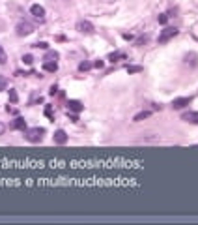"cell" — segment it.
<instances>
[{
  "mask_svg": "<svg viewBox=\"0 0 198 225\" xmlns=\"http://www.w3.org/2000/svg\"><path fill=\"white\" fill-rule=\"evenodd\" d=\"M166 21H168V15L166 13H161L159 15V22H161V25H166Z\"/></svg>",
  "mask_w": 198,
  "mask_h": 225,
  "instance_id": "obj_24",
  "label": "cell"
},
{
  "mask_svg": "<svg viewBox=\"0 0 198 225\" xmlns=\"http://www.w3.org/2000/svg\"><path fill=\"white\" fill-rule=\"evenodd\" d=\"M185 64H191L192 68H196V66H198V56H196V53L185 55Z\"/></svg>",
  "mask_w": 198,
  "mask_h": 225,
  "instance_id": "obj_10",
  "label": "cell"
},
{
  "mask_svg": "<svg viewBox=\"0 0 198 225\" xmlns=\"http://www.w3.org/2000/svg\"><path fill=\"white\" fill-rule=\"evenodd\" d=\"M6 86H8V81H6L4 77H0V92H2V90H6Z\"/></svg>",
  "mask_w": 198,
  "mask_h": 225,
  "instance_id": "obj_23",
  "label": "cell"
},
{
  "mask_svg": "<svg viewBox=\"0 0 198 225\" xmlns=\"http://www.w3.org/2000/svg\"><path fill=\"white\" fill-rule=\"evenodd\" d=\"M11 128H13V129H22V131H24V129H26V120L19 117V118H15V122L11 124Z\"/></svg>",
  "mask_w": 198,
  "mask_h": 225,
  "instance_id": "obj_11",
  "label": "cell"
},
{
  "mask_svg": "<svg viewBox=\"0 0 198 225\" xmlns=\"http://www.w3.org/2000/svg\"><path fill=\"white\" fill-rule=\"evenodd\" d=\"M30 13H32L36 19H39V21H43V19H45V8H43V6H39V4H34V6L30 8Z\"/></svg>",
  "mask_w": 198,
  "mask_h": 225,
  "instance_id": "obj_7",
  "label": "cell"
},
{
  "mask_svg": "<svg viewBox=\"0 0 198 225\" xmlns=\"http://www.w3.org/2000/svg\"><path fill=\"white\" fill-rule=\"evenodd\" d=\"M92 68H93V64L88 62V60H84V62L79 64V70H81V72H88V70H92Z\"/></svg>",
  "mask_w": 198,
  "mask_h": 225,
  "instance_id": "obj_16",
  "label": "cell"
},
{
  "mask_svg": "<svg viewBox=\"0 0 198 225\" xmlns=\"http://www.w3.org/2000/svg\"><path fill=\"white\" fill-rule=\"evenodd\" d=\"M43 60H45V62H56V60H58V53H56V51H47L45 56H43Z\"/></svg>",
  "mask_w": 198,
  "mask_h": 225,
  "instance_id": "obj_13",
  "label": "cell"
},
{
  "mask_svg": "<svg viewBox=\"0 0 198 225\" xmlns=\"http://www.w3.org/2000/svg\"><path fill=\"white\" fill-rule=\"evenodd\" d=\"M8 94H10V101H11V103H17V101H19V96H17V92H15L13 88L8 90Z\"/></svg>",
  "mask_w": 198,
  "mask_h": 225,
  "instance_id": "obj_17",
  "label": "cell"
},
{
  "mask_svg": "<svg viewBox=\"0 0 198 225\" xmlns=\"http://www.w3.org/2000/svg\"><path fill=\"white\" fill-rule=\"evenodd\" d=\"M181 120H185V122H196V120H198V112H192V111L183 112V115H181Z\"/></svg>",
  "mask_w": 198,
  "mask_h": 225,
  "instance_id": "obj_9",
  "label": "cell"
},
{
  "mask_svg": "<svg viewBox=\"0 0 198 225\" xmlns=\"http://www.w3.org/2000/svg\"><path fill=\"white\" fill-rule=\"evenodd\" d=\"M22 62L26 64V66H30V64L34 62V56H32V55H22Z\"/></svg>",
  "mask_w": 198,
  "mask_h": 225,
  "instance_id": "obj_19",
  "label": "cell"
},
{
  "mask_svg": "<svg viewBox=\"0 0 198 225\" xmlns=\"http://www.w3.org/2000/svg\"><path fill=\"white\" fill-rule=\"evenodd\" d=\"M103 66H105V64H103V60H95V62H93V68H99V70H101Z\"/></svg>",
  "mask_w": 198,
  "mask_h": 225,
  "instance_id": "obj_27",
  "label": "cell"
},
{
  "mask_svg": "<svg viewBox=\"0 0 198 225\" xmlns=\"http://www.w3.org/2000/svg\"><path fill=\"white\" fill-rule=\"evenodd\" d=\"M43 128H30V129H24V137H26L30 143H41L43 141Z\"/></svg>",
  "mask_w": 198,
  "mask_h": 225,
  "instance_id": "obj_1",
  "label": "cell"
},
{
  "mask_svg": "<svg viewBox=\"0 0 198 225\" xmlns=\"http://www.w3.org/2000/svg\"><path fill=\"white\" fill-rule=\"evenodd\" d=\"M127 72L129 73H140L142 72V66H127Z\"/></svg>",
  "mask_w": 198,
  "mask_h": 225,
  "instance_id": "obj_18",
  "label": "cell"
},
{
  "mask_svg": "<svg viewBox=\"0 0 198 225\" xmlns=\"http://www.w3.org/2000/svg\"><path fill=\"white\" fill-rule=\"evenodd\" d=\"M120 58H125V53L116 51V53H110V55H109V60H110V62H116V60H120Z\"/></svg>",
  "mask_w": 198,
  "mask_h": 225,
  "instance_id": "obj_14",
  "label": "cell"
},
{
  "mask_svg": "<svg viewBox=\"0 0 198 225\" xmlns=\"http://www.w3.org/2000/svg\"><path fill=\"white\" fill-rule=\"evenodd\" d=\"M56 92H58V86H56V84H53L51 88H49V94H51V96H54Z\"/></svg>",
  "mask_w": 198,
  "mask_h": 225,
  "instance_id": "obj_25",
  "label": "cell"
},
{
  "mask_svg": "<svg viewBox=\"0 0 198 225\" xmlns=\"http://www.w3.org/2000/svg\"><path fill=\"white\" fill-rule=\"evenodd\" d=\"M15 30H17L19 36H30L34 32V25H32V22H28V21H19L17 27H15Z\"/></svg>",
  "mask_w": 198,
  "mask_h": 225,
  "instance_id": "obj_2",
  "label": "cell"
},
{
  "mask_svg": "<svg viewBox=\"0 0 198 225\" xmlns=\"http://www.w3.org/2000/svg\"><path fill=\"white\" fill-rule=\"evenodd\" d=\"M6 60H8V56H6V51L0 47V64H6Z\"/></svg>",
  "mask_w": 198,
  "mask_h": 225,
  "instance_id": "obj_20",
  "label": "cell"
},
{
  "mask_svg": "<svg viewBox=\"0 0 198 225\" xmlns=\"http://www.w3.org/2000/svg\"><path fill=\"white\" fill-rule=\"evenodd\" d=\"M4 131H6V126H4L2 122H0V135H4Z\"/></svg>",
  "mask_w": 198,
  "mask_h": 225,
  "instance_id": "obj_28",
  "label": "cell"
},
{
  "mask_svg": "<svg viewBox=\"0 0 198 225\" xmlns=\"http://www.w3.org/2000/svg\"><path fill=\"white\" fill-rule=\"evenodd\" d=\"M77 30L81 34H93V25H92L90 21H86V19H81L77 22Z\"/></svg>",
  "mask_w": 198,
  "mask_h": 225,
  "instance_id": "obj_3",
  "label": "cell"
},
{
  "mask_svg": "<svg viewBox=\"0 0 198 225\" xmlns=\"http://www.w3.org/2000/svg\"><path fill=\"white\" fill-rule=\"evenodd\" d=\"M34 47H36V49H47L49 45H47L45 41H38V43H34Z\"/></svg>",
  "mask_w": 198,
  "mask_h": 225,
  "instance_id": "obj_21",
  "label": "cell"
},
{
  "mask_svg": "<svg viewBox=\"0 0 198 225\" xmlns=\"http://www.w3.org/2000/svg\"><path fill=\"white\" fill-rule=\"evenodd\" d=\"M146 41H148V36H142V38H138L135 43H137V45H142V43H146Z\"/></svg>",
  "mask_w": 198,
  "mask_h": 225,
  "instance_id": "obj_26",
  "label": "cell"
},
{
  "mask_svg": "<svg viewBox=\"0 0 198 225\" xmlns=\"http://www.w3.org/2000/svg\"><path fill=\"white\" fill-rule=\"evenodd\" d=\"M174 36H178V28H174V27H166V28L161 32V36H159V43H164V41H168L170 38H174Z\"/></svg>",
  "mask_w": 198,
  "mask_h": 225,
  "instance_id": "obj_4",
  "label": "cell"
},
{
  "mask_svg": "<svg viewBox=\"0 0 198 225\" xmlns=\"http://www.w3.org/2000/svg\"><path fill=\"white\" fill-rule=\"evenodd\" d=\"M67 117H69V120H71V122H77V120H79L77 112H69V111H67Z\"/></svg>",
  "mask_w": 198,
  "mask_h": 225,
  "instance_id": "obj_22",
  "label": "cell"
},
{
  "mask_svg": "<svg viewBox=\"0 0 198 225\" xmlns=\"http://www.w3.org/2000/svg\"><path fill=\"white\" fill-rule=\"evenodd\" d=\"M53 139H54L56 145H65V143H67V133H65L64 129H56L54 135H53Z\"/></svg>",
  "mask_w": 198,
  "mask_h": 225,
  "instance_id": "obj_6",
  "label": "cell"
},
{
  "mask_svg": "<svg viewBox=\"0 0 198 225\" xmlns=\"http://www.w3.org/2000/svg\"><path fill=\"white\" fill-rule=\"evenodd\" d=\"M82 109H84V105L81 101H77V100H69L67 101V111H71V112H81Z\"/></svg>",
  "mask_w": 198,
  "mask_h": 225,
  "instance_id": "obj_8",
  "label": "cell"
},
{
  "mask_svg": "<svg viewBox=\"0 0 198 225\" xmlns=\"http://www.w3.org/2000/svg\"><path fill=\"white\" fill-rule=\"evenodd\" d=\"M43 70L49 72V73H54L58 70V64L56 62H43Z\"/></svg>",
  "mask_w": 198,
  "mask_h": 225,
  "instance_id": "obj_12",
  "label": "cell"
},
{
  "mask_svg": "<svg viewBox=\"0 0 198 225\" xmlns=\"http://www.w3.org/2000/svg\"><path fill=\"white\" fill-rule=\"evenodd\" d=\"M191 101H192L191 96H189V98H176L174 101H172V109H183V107H187Z\"/></svg>",
  "mask_w": 198,
  "mask_h": 225,
  "instance_id": "obj_5",
  "label": "cell"
},
{
  "mask_svg": "<svg viewBox=\"0 0 198 225\" xmlns=\"http://www.w3.org/2000/svg\"><path fill=\"white\" fill-rule=\"evenodd\" d=\"M148 117H150V111H140L138 112V115H135V122H140V120H144V118H148Z\"/></svg>",
  "mask_w": 198,
  "mask_h": 225,
  "instance_id": "obj_15",
  "label": "cell"
}]
</instances>
